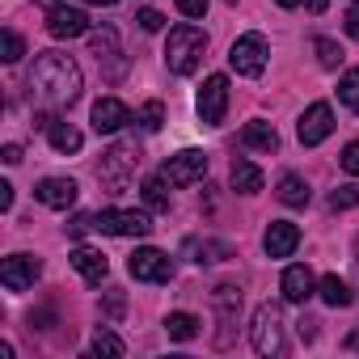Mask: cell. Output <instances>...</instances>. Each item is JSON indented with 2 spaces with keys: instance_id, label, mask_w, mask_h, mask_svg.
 <instances>
[{
  "instance_id": "1",
  "label": "cell",
  "mask_w": 359,
  "mask_h": 359,
  "mask_svg": "<svg viewBox=\"0 0 359 359\" xmlns=\"http://www.w3.org/2000/svg\"><path fill=\"white\" fill-rule=\"evenodd\" d=\"M81 64L64 51H43L34 55V68H30V89L51 102V106H72L81 97Z\"/></svg>"
},
{
  "instance_id": "2",
  "label": "cell",
  "mask_w": 359,
  "mask_h": 359,
  "mask_svg": "<svg viewBox=\"0 0 359 359\" xmlns=\"http://www.w3.org/2000/svg\"><path fill=\"white\" fill-rule=\"evenodd\" d=\"M203 51H208V34L191 22L173 26L169 30V43H165V68L173 76H191L199 64H203Z\"/></svg>"
},
{
  "instance_id": "3",
  "label": "cell",
  "mask_w": 359,
  "mask_h": 359,
  "mask_svg": "<svg viewBox=\"0 0 359 359\" xmlns=\"http://www.w3.org/2000/svg\"><path fill=\"white\" fill-rule=\"evenodd\" d=\"M140 144L135 140H118L110 152H102V165H97V177H102V187L110 191V195H123L127 187H131V177H135V169H140Z\"/></svg>"
},
{
  "instance_id": "4",
  "label": "cell",
  "mask_w": 359,
  "mask_h": 359,
  "mask_svg": "<svg viewBox=\"0 0 359 359\" xmlns=\"http://www.w3.org/2000/svg\"><path fill=\"white\" fill-rule=\"evenodd\" d=\"M250 342H254V351H258V355H266V359H279V355L287 351L283 309H279L275 300H266V304H258V309H254V321H250Z\"/></svg>"
},
{
  "instance_id": "5",
  "label": "cell",
  "mask_w": 359,
  "mask_h": 359,
  "mask_svg": "<svg viewBox=\"0 0 359 359\" xmlns=\"http://www.w3.org/2000/svg\"><path fill=\"white\" fill-rule=\"evenodd\" d=\"M93 229L106 237H148L152 233V216L140 208H106L93 216Z\"/></svg>"
},
{
  "instance_id": "6",
  "label": "cell",
  "mask_w": 359,
  "mask_h": 359,
  "mask_svg": "<svg viewBox=\"0 0 359 359\" xmlns=\"http://www.w3.org/2000/svg\"><path fill=\"white\" fill-rule=\"evenodd\" d=\"M161 177H165V187H195V182H203L208 177V152H199V148L173 152L161 165Z\"/></svg>"
},
{
  "instance_id": "7",
  "label": "cell",
  "mask_w": 359,
  "mask_h": 359,
  "mask_svg": "<svg viewBox=\"0 0 359 359\" xmlns=\"http://www.w3.org/2000/svg\"><path fill=\"white\" fill-rule=\"evenodd\" d=\"M266 55H271L266 39H262L258 30H250V34H241V39L233 43V51H229V64H233V72H237V76H262V68H266Z\"/></svg>"
},
{
  "instance_id": "8",
  "label": "cell",
  "mask_w": 359,
  "mask_h": 359,
  "mask_svg": "<svg viewBox=\"0 0 359 359\" xmlns=\"http://www.w3.org/2000/svg\"><path fill=\"white\" fill-rule=\"evenodd\" d=\"M127 271H131V279H140V283H169V279H173V258L161 254V250H152V245H144V250H135V254L127 258Z\"/></svg>"
},
{
  "instance_id": "9",
  "label": "cell",
  "mask_w": 359,
  "mask_h": 359,
  "mask_svg": "<svg viewBox=\"0 0 359 359\" xmlns=\"http://www.w3.org/2000/svg\"><path fill=\"white\" fill-rule=\"evenodd\" d=\"M224 114H229V76L212 72V76L203 81V89H199V118H203L208 127H220Z\"/></svg>"
},
{
  "instance_id": "10",
  "label": "cell",
  "mask_w": 359,
  "mask_h": 359,
  "mask_svg": "<svg viewBox=\"0 0 359 359\" xmlns=\"http://www.w3.org/2000/svg\"><path fill=\"white\" fill-rule=\"evenodd\" d=\"M89 47H93L97 64L106 68V81H123V72H127V60L118 55V30H114V26H102V30H93V34H89Z\"/></svg>"
},
{
  "instance_id": "11",
  "label": "cell",
  "mask_w": 359,
  "mask_h": 359,
  "mask_svg": "<svg viewBox=\"0 0 359 359\" xmlns=\"http://www.w3.org/2000/svg\"><path fill=\"white\" fill-rule=\"evenodd\" d=\"M330 131H334V110H330V102H313V106L300 114V123H296V135H300L304 148H317Z\"/></svg>"
},
{
  "instance_id": "12",
  "label": "cell",
  "mask_w": 359,
  "mask_h": 359,
  "mask_svg": "<svg viewBox=\"0 0 359 359\" xmlns=\"http://www.w3.org/2000/svg\"><path fill=\"white\" fill-rule=\"evenodd\" d=\"M39 275H43V262L30 258V254H9L5 262H0V283H5L9 292H26V287H34Z\"/></svg>"
},
{
  "instance_id": "13",
  "label": "cell",
  "mask_w": 359,
  "mask_h": 359,
  "mask_svg": "<svg viewBox=\"0 0 359 359\" xmlns=\"http://www.w3.org/2000/svg\"><path fill=\"white\" fill-rule=\"evenodd\" d=\"M76 195H81V187L72 182V177H43V182L34 187V199L43 208H55V212H68L76 203Z\"/></svg>"
},
{
  "instance_id": "14",
  "label": "cell",
  "mask_w": 359,
  "mask_h": 359,
  "mask_svg": "<svg viewBox=\"0 0 359 359\" xmlns=\"http://www.w3.org/2000/svg\"><path fill=\"white\" fill-rule=\"evenodd\" d=\"M47 34L51 39H81V34H89V18L81 9L55 5V9H47Z\"/></svg>"
},
{
  "instance_id": "15",
  "label": "cell",
  "mask_w": 359,
  "mask_h": 359,
  "mask_svg": "<svg viewBox=\"0 0 359 359\" xmlns=\"http://www.w3.org/2000/svg\"><path fill=\"white\" fill-rule=\"evenodd\" d=\"M296 245H300V229H296L292 220H271V224H266V233H262V250H266L271 258H292Z\"/></svg>"
},
{
  "instance_id": "16",
  "label": "cell",
  "mask_w": 359,
  "mask_h": 359,
  "mask_svg": "<svg viewBox=\"0 0 359 359\" xmlns=\"http://www.w3.org/2000/svg\"><path fill=\"white\" fill-rule=\"evenodd\" d=\"M131 123V110L118 102V97H97L93 102V131L97 135H114Z\"/></svg>"
},
{
  "instance_id": "17",
  "label": "cell",
  "mask_w": 359,
  "mask_h": 359,
  "mask_svg": "<svg viewBox=\"0 0 359 359\" xmlns=\"http://www.w3.org/2000/svg\"><path fill=\"white\" fill-rule=\"evenodd\" d=\"M68 262H72V271H76V275H81L89 287H102V279L110 275V262H106V254H102V250H89V245H76Z\"/></svg>"
},
{
  "instance_id": "18",
  "label": "cell",
  "mask_w": 359,
  "mask_h": 359,
  "mask_svg": "<svg viewBox=\"0 0 359 359\" xmlns=\"http://www.w3.org/2000/svg\"><path fill=\"white\" fill-rule=\"evenodd\" d=\"M279 287H283V300H287V304H304V300L317 292V279H313L309 266H287L283 279H279Z\"/></svg>"
},
{
  "instance_id": "19",
  "label": "cell",
  "mask_w": 359,
  "mask_h": 359,
  "mask_svg": "<svg viewBox=\"0 0 359 359\" xmlns=\"http://www.w3.org/2000/svg\"><path fill=\"white\" fill-rule=\"evenodd\" d=\"M241 144H245V148H258V152H275V148H279V131H275L266 118H254V123L241 127Z\"/></svg>"
},
{
  "instance_id": "20",
  "label": "cell",
  "mask_w": 359,
  "mask_h": 359,
  "mask_svg": "<svg viewBox=\"0 0 359 359\" xmlns=\"http://www.w3.org/2000/svg\"><path fill=\"white\" fill-rule=\"evenodd\" d=\"M212 304H216V317H220V325H237V313H241V287H233V283H220V287L212 292Z\"/></svg>"
},
{
  "instance_id": "21",
  "label": "cell",
  "mask_w": 359,
  "mask_h": 359,
  "mask_svg": "<svg viewBox=\"0 0 359 359\" xmlns=\"http://www.w3.org/2000/svg\"><path fill=\"white\" fill-rule=\"evenodd\" d=\"M165 334H169L173 342H195V338L203 334V321H199L195 313H169V317H165Z\"/></svg>"
},
{
  "instance_id": "22",
  "label": "cell",
  "mask_w": 359,
  "mask_h": 359,
  "mask_svg": "<svg viewBox=\"0 0 359 359\" xmlns=\"http://www.w3.org/2000/svg\"><path fill=\"white\" fill-rule=\"evenodd\" d=\"M262 169L254 165V161H233V191L237 195H258L262 191Z\"/></svg>"
},
{
  "instance_id": "23",
  "label": "cell",
  "mask_w": 359,
  "mask_h": 359,
  "mask_svg": "<svg viewBox=\"0 0 359 359\" xmlns=\"http://www.w3.org/2000/svg\"><path fill=\"white\" fill-rule=\"evenodd\" d=\"M275 195H279V203H287V208H304V203H309V182H304L300 173H283Z\"/></svg>"
},
{
  "instance_id": "24",
  "label": "cell",
  "mask_w": 359,
  "mask_h": 359,
  "mask_svg": "<svg viewBox=\"0 0 359 359\" xmlns=\"http://www.w3.org/2000/svg\"><path fill=\"white\" fill-rule=\"evenodd\" d=\"M317 292H321V300H325L330 309H346V304L355 300V292H351L346 279H338V275H325V279L317 283Z\"/></svg>"
},
{
  "instance_id": "25",
  "label": "cell",
  "mask_w": 359,
  "mask_h": 359,
  "mask_svg": "<svg viewBox=\"0 0 359 359\" xmlns=\"http://www.w3.org/2000/svg\"><path fill=\"white\" fill-rule=\"evenodd\" d=\"M47 135H51V148H55V152H64V156L81 152V144H85V135H81V131H76L72 123H55V127H51Z\"/></svg>"
},
{
  "instance_id": "26",
  "label": "cell",
  "mask_w": 359,
  "mask_h": 359,
  "mask_svg": "<svg viewBox=\"0 0 359 359\" xmlns=\"http://www.w3.org/2000/svg\"><path fill=\"white\" fill-rule=\"evenodd\" d=\"M140 195H144L148 212H169V191H165V177H161V173H156V177H148V182L140 187Z\"/></svg>"
},
{
  "instance_id": "27",
  "label": "cell",
  "mask_w": 359,
  "mask_h": 359,
  "mask_svg": "<svg viewBox=\"0 0 359 359\" xmlns=\"http://www.w3.org/2000/svg\"><path fill=\"white\" fill-rule=\"evenodd\" d=\"M187 250L195 254V262H199V266H203V262H224V258L233 254V250H229L224 241H191Z\"/></svg>"
},
{
  "instance_id": "28",
  "label": "cell",
  "mask_w": 359,
  "mask_h": 359,
  "mask_svg": "<svg viewBox=\"0 0 359 359\" xmlns=\"http://www.w3.org/2000/svg\"><path fill=\"white\" fill-rule=\"evenodd\" d=\"M93 355H97V359H118V355H123V338L110 334V330H97V334H93Z\"/></svg>"
},
{
  "instance_id": "29",
  "label": "cell",
  "mask_w": 359,
  "mask_h": 359,
  "mask_svg": "<svg viewBox=\"0 0 359 359\" xmlns=\"http://www.w3.org/2000/svg\"><path fill=\"white\" fill-rule=\"evenodd\" d=\"M338 102H342V106H351V110L359 114V68L342 72V81H338Z\"/></svg>"
},
{
  "instance_id": "30",
  "label": "cell",
  "mask_w": 359,
  "mask_h": 359,
  "mask_svg": "<svg viewBox=\"0 0 359 359\" xmlns=\"http://www.w3.org/2000/svg\"><path fill=\"white\" fill-rule=\"evenodd\" d=\"M22 55H26V43H22V34L5 30V34H0V60H5V64H18Z\"/></svg>"
},
{
  "instance_id": "31",
  "label": "cell",
  "mask_w": 359,
  "mask_h": 359,
  "mask_svg": "<svg viewBox=\"0 0 359 359\" xmlns=\"http://www.w3.org/2000/svg\"><path fill=\"white\" fill-rule=\"evenodd\" d=\"M317 64L321 68H338L342 64V47L334 39H317Z\"/></svg>"
},
{
  "instance_id": "32",
  "label": "cell",
  "mask_w": 359,
  "mask_h": 359,
  "mask_svg": "<svg viewBox=\"0 0 359 359\" xmlns=\"http://www.w3.org/2000/svg\"><path fill=\"white\" fill-rule=\"evenodd\" d=\"M140 127H144V131H161V127H165V106H161V102H144Z\"/></svg>"
},
{
  "instance_id": "33",
  "label": "cell",
  "mask_w": 359,
  "mask_h": 359,
  "mask_svg": "<svg viewBox=\"0 0 359 359\" xmlns=\"http://www.w3.org/2000/svg\"><path fill=\"white\" fill-rule=\"evenodd\" d=\"M330 208L334 212H346V208H359V187L351 182V187H338L334 195H330Z\"/></svg>"
},
{
  "instance_id": "34",
  "label": "cell",
  "mask_w": 359,
  "mask_h": 359,
  "mask_svg": "<svg viewBox=\"0 0 359 359\" xmlns=\"http://www.w3.org/2000/svg\"><path fill=\"white\" fill-rule=\"evenodd\" d=\"M338 165H342V169H346L351 177H359V140L342 148V156H338Z\"/></svg>"
},
{
  "instance_id": "35",
  "label": "cell",
  "mask_w": 359,
  "mask_h": 359,
  "mask_svg": "<svg viewBox=\"0 0 359 359\" xmlns=\"http://www.w3.org/2000/svg\"><path fill=\"white\" fill-rule=\"evenodd\" d=\"M135 22H140V30H148V34H156V30L165 26V18H161L156 9H140V13H135Z\"/></svg>"
},
{
  "instance_id": "36",
  "label": "cell",
  "mask_w": 359,
  "mask_h": 359,
  "mask_svg": "<svg viewBox=\"0 0 359 359\" xmlns=\"http://www.w3.org/2000/svg\"><path fill=\"white\" fill-rule=\"evenodd\" d=\"M123 309H127V296H123L118 287H110V292H106V317L114 321V317H123Z\"/></svg>"
},
{
  "instance_id": "37",
  "label": "cell",
  "mask_w": 359,
  "mask_h": 359,
  "mask_svg": "<svg viewBox=\"0 0 359 359\" xmlns=\"http://www.w3.org/2000/svg\"><path fill=\"white\" fill-rule=\"evenodd\" d=\"M89 229H93V216H89V212H81V216H72V220H68V233H72L76 241H81Z\"/></svg>"
},
{
  "instance_id": "38",
  "label": "cell",
  "mask_w": 359,
  "mask_h": 359,
  "mask_svg": "<svg viewBox=\"0 0 359 359\" xmlns=\"http://www.w3.org/2000/svg\"><path fill=\"white\" fill-rule=\"evenodd\" d=\"M177 13H182V18H203L208 0H177Z\"/></svg>"
},
{
  "instance_id": "39",
  "label": "cell",
  "mask_w": 359,
  "mask_h": 359,
  "mask_svg": "<svg viewBox=\"0 0 359 359\" xmlns=\"http://www.w3.org/2000/svg\"><path fill=\"white\" fill-rule=\"evenodd\" d=\"M0 161H5V165H18V161H22V144H5V148H0Z\"/></svg>"
},
{
  "instance_id": "40",
  "label": "cell",
  "mask_w": 359,
  "mask_h": 359,
  "mask_svg": "<svg viewBox=\"0 0 359 359\" xmlns=\"http://www.w3.org/2000/svg\"><path fill=\"white\" fill-rule=\"evenodd\" d=\"M9 208H13V187L0 182V212H9Z\"/></svg>"
},
{
  "instance_id": "41",
  "label": "cell",
  "mask_w": 359,
  "mask_h": 359,
  "mask_svg": "<svg viewBox=\"0 0 359 359\" xmlns=\"http://www.w3.org/2000/svg\"><path fill=\"white\" fill-rule=\"evenodd\" d=\"M346 34H351V39H359V5L346 13Z\"/></svg>"
},
{
  "instance_id": "42",
  "label": "cell",
  "mask_w": 359,
  "mask_h": 359,
  "mask_svg": "<svg viewBox=\"0 0 359 359\" xmlns=\"http://www.w3.org/2000/svg\"><path fill=\"white\" fill-rule=\"evenodd\" d=\"M325 5L330 0H309V13H325Z\"/></svg>"
},
{
  "instance_id": "43",
  "label": "cell",
  "mask_w": 359,
  "mask_h": 359,
  "mask_svg": "<svg viewBox=\"0 0 359 359\" xmlns=\"http://www.w3.org/2000/svg\"><path fill=\"white\" fill-rule=\"evenodd\" d=\"M346 346H351V351H359V330H355V334H346Z\"/></svg>"
},
{
  "instance_id": "44",
  "label": "cell",
  "mask_w": 359,
  "mask_h": 359,
  "mask_svg": "<svg viewBox=\"0 0 359 359\" xmlns=\"http://www.w3.org/2000/svg\"><path fill=\"white\" fill-rule=\"evenodd\" d=\"M85 5H102V9H110V5H118V0H85Z\"/></svg>"
},
{
  "instance_id": "45",
  "label": "cell",
  "mask_w": 359,
  "mask_h": 359,
  "mask_svg": "<svg viewBox=\"0 0 359 359\" xmlns=\"http://www.w3.org/2000/svg\"><path fill=\"white\" fill-rule=\"evenodd\" d=\"M275 5H279V9H296V5H300V0H275Z\"/></svg>"
},
{
  "instance_id": "46",
  "label": "cell",
  "mask_w": 359,
  "mask_h": 359,
  "mask_svg": "<svg viewBox=\"0 0 359 359\" xmlns=\"http://www.w3.org/2000/svg\"><path fill=\"white\" fill-rule=\"evenodd\" d=\"M39 5H47V9H55V5H60V0H39Z\"/></svg>"
},
{
  "instance_id": "47",
  "label": "cell",
  "mask_w": 359,
  "mask_h": 359,
  "mask_svg": "<svg viewBox=\"0 0 359 359\" xmlns=\"http://www.w3.org/2000/svg\"><path fill=\"white\" fill-rule=\"evenodd\" d=\"M224 5H237V0H224Z\"/></svg>"
},
{
  "instance_id": "48",
  "label": "cell",
  "mask_w": 359,
  "mask_h": 359,
  "mask_svg": "<svg viewBox=\"0 0 359 359\" xmlns=\"http://www.w3.org/2000/svg\"><path fill=\"white\" fill-rule=\"evenodd\" d=\"M355 5H359V0H355Z\"/></svg>"
}]
</instances>
